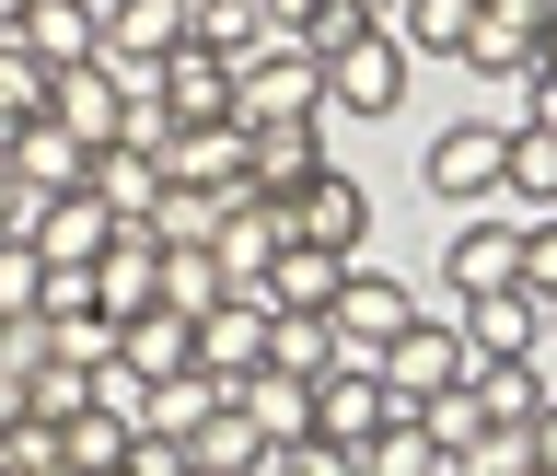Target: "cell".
Here are the masks:
<instances>
[{
	"label": "cell",
	"mask_w": 557,
	"mask_h": 476,
	"mask_svg": "<svg viewBox=\"0 0 557 476\" xmlns=\"http://www.w3.org/2000/svg\"><path fill=\"white\" fill-rule=\"evenodd\" d=\"M499 186H511V129L465 117V129L430 139V198H499Z\"/></svg>",
	"instance_id": "obj_7"
},
{
	"label": "cell",
	"mask_w": 557,
	"mask_h": 476,
	"mask_svg": "<svg viewBox=\"0 0 557 476\" xmlns=\"http://www.w3.org/2000/svg\"><path fill=\"white\" fill-rule=\"evenodd\" d=\"M557 0H476V35H465V70L487 82H534V47H546Z\"/></svg>",
	"instance_id": "obj_8"
},
{
	"label": "cell",
	"mask_w": 557,
	"mask_h": 476,
	"mask_svg": "<svg viewBox=\"0 0 557 476\" xmlns=\"http://www.w3.org/2000/svg\"><path fill=\"white\" fill-rule=\"evenodd\" d=\"M24 12H35V0H0V47H24Z\"/></svg>",
	"instance_id": "obj_45"
},
{
	"label": "cell",
	"mask_w": 557,
	"mask_h": 476,
	"mask_svg": "<svg viewBox=\"0 0 557 476\" xmlns=\"http://www.w3.org/2000/svg\"><path fill=\"white\" fill-rule=\"evenodd\" d=\"M35 209H47V198H35L24 174H12V151H0V244H24V233H35Z\"/></svg>",
	"instance_id": "obj_39"
},
{
	"label": "cell",
	"mask_w": 557,
	"mask_h": 476,
	"mask_svg": "<svg viewBox=\"0 0 557 476\" xmlns=\"http://www.w3.org/2000/svg\"><path fill=\"white\" fill-rule=\"evenodd\" d=\"M418 430L442 442V465H453V453H476V430H487V418H476V373H465V383H442V395L418 407Z\"/></svg>",
	"instance_id": "obj_33"
},
{
	"label": "cell",
	"mask_w": 557,
	"mask_h": 476,
	"mask_svg": "<svg viewBox=\"0 0 557 476\" xmlns=\"http://www.w3.org/2000/svg\"><path fill=\"white\" fill-rule=\"evenodd\" d=\"M94 303L116 314V326H139V314L163 303V233H151V221H128V233L104 244V268H94Z\"/></svg>",
	"instance_id": "obj_11"
},
{
	"label": "cell",
	"mask_w": 557,
	"mask_h": 476,
	"mask_svg": "<svg viewBox=\"0 0 557 476\" xmlns=\"http://www.w3.org/2000/svg\"><path fill=\"white\" fill-rule=\"evenodd\" d=\"M534 70H557V12H546V47H534Z\"/></svg>",
	"instance_id": "obj_46"
},
{
	"label": "cell",
	"mask_w": 557,
	"mask_h": 476,
	"mask_svg": "<svg viewBox=\"0 0 557 476\" xmlns=\"http://www.w3.org/2000/svg\"><path fill=\"white\" fill-rule=\"evenodd\" d=\"M360 476H453V465H442V442H430V430H383V442L360 453Z\"/></svg>",
	"instance_id": "obj_36"
},
{
	"label": "cell",
	"mask_w": 557,
	"mask_h": 476,
	"mask_svg": "<svg viewBox=\"0 0 557 476\" xmlns=\"http://www.w3.org/2000/svg\"><path fill=\"white\" fill-rule=\"evenodd\" d=\"M47 117H59L70 139H82V151H116V139H128V82H116V59H82V70H59V94H47Z\"/></svg>",
	"instance_id": "obj_5"
},
{
	"label": "cell",
	"mask_w": 557,
	"mask_h": 476,
	"mask_svg": "<svg viewBox=\"0 0 557 476\" xmlns=\"http://www.w3.org/2000/svg\"><path fill=\"white\" fill-rule=\"evenodd\" d=\"M546 326H557V303H546Z\"/></svg>",
	"instance_id": "obj_50"
},
{
	"label": "cell",
	"mask_w": 557,
	"mask_h": 476,
	"mask_svg": "<svg viewBox=\"0 0 557 476\" xmlns=\"http://www.w3.org/2000/svg\"><path fill=\"white\" fill-rule=\"evenodd\" d=\"M395 94H407V47L395 35H360L348 59H325V105H348V117H395Z\"/></svg>",
	"instance_id": "obj_9"
},
{
	"label": "cell",
	"mask_w": 557,
	"mask_h": 476,
	"mask_svg": "<svg viewBox=\"0 0 557 476\" xmlns=\"http://www.w3.org/2000/svg\"><path fill=\"white\" fill-rule=\"evenodd\" d=\"M372 373H383V407H395V430H418V407H430L442 383H465L476 361H465V326H430V314H418V326L383 349Z\"/></svg>",
	"instance_id": "obj_1"
},
{
	"label": "cell",
	"mask_w": 557,
	"mask_h": 476,
	"mask_svg": "<svg viewBox=\"0 0 557 476\" xmlns=\"http://www.w3.org/2000/svg\"><path fill=\"white\" fill-rule=\"evenodd\" d=\"M325 105V70L302 59V47H256V59H233V129H290V117H313Z\"/></svg>",
	"instance_id": "obj_2"
},
{
	"label": "cell",
	"mask_w": 557,
	"mask_h": 476,
	"mask_svg": "<svg viewBox=\"0 0 557 476\" xmlns=\"http://www.w3.org/2000/svg\"><path fill=\"white\" fill-rule=\"evenodd\" d=\"M383 430H395V407H383V373H372V361H337V373L313 383V442L372 453Z\"/></svg>",
	"instance_id": "obj_4"
},
{
	"label": "cell",
	"mask_w": 557,
	"mask_h": 476,
	"mask_svg": "<svg viewBox=\"0 0 557 476\" xmlns=\"http://www.w3.org/2000/svg\"><path fill=\"white\" fill-rule=\"evenodd\" d=\"M59 442H70V476H128V442H139V418H128V407H82V418L59 430Z\"/></svg>",
	"instance_id": "obj_26"
},
{
	"label": "cell",
	"mask_w": 557,
	"mask_h": 476,
	"mask_svg": "<svg viewBox=\"0 0 557 476\" xmlns=\"http://www.w3.org/2000/svg\"><path fill=\"white\" fill-rule=\"evenodd\" d=\"M82 198H104L116 221H151V209H163V163H151L139 139H116V151H94V186H82Z\"/></svg>",
	"instance_id": "obj_19"
},
{
	"label": "cell",
	"mask_w": 557,
	"mask_h": 476,
	"mask_svg": "<svg viewBox=\"0 0 557 476\" xmlns=\"http://www.w3.org/2000/svg\"><path fill=\"white\" fill-rule=\"evenodd\" d=\"M534 129H557V70H534Z\"/></svg>",
	"instance_id": "obj_44"
},
{
	"label": "cell",
	"mask_w": 557,
	"mask_h": 476,
	"mask_svg": "<svg viewBox=\"0 0 557 476\" xmlns=\"http://www.w3.org/2000/svg\"><path fill=\"white\" fill-rule=\"evenodd\" d=\"M233 198H244V186H163V209H151V233H163V244H221Z\"/></svg>",
	"instance_id": "obj_28"
},
{
	"label": "cell",
	"mask_w": 557,
	"mask_h": 476,
	"mask_svg": "<svg viewBox=\"0 0 557 476\" xmlns=\"http://www.w3.org/2000/svg\"><path fill=\"white\" fill-rule=\"evenodd\" d=\"M522 291L557 303V209H546V221H522Z\"/></svg>",
	"instance_id": "obj_38"
},
{
	"label": "cell",
	"mask_w": 557,
	"mask_h": 476,
	"mask_svg": "<svg viewBox=\"0 0 557 476\" xmlns=\"http://www.w3.org/2000/svg\"><path fill=\"white\" fill-rule=\"evenodd\" d=\"M186 465H198V476H256V465H268V430H256V418H244L233 395H221V407L198 418V442H186Z\"/></svg>",
	"instance_id": "obj_22"
},
{
	"label": "cell",
	"mask_w": 557,
	"mask_h": 476,
	"mask_svg": "<svg viewBox=\"0 0 557 476\" xmlns=\"http://www.w3.org/2000/svg\"><path fill=\"white\" fill-rule=\"evenodd\" d=\"M534 338H546V303L534 291H476L465 303V349L476 361H534Z\"/></svg>",
	"instance_id": "obj_18"
},
{
	"label": "cell",
	"mask_w": 557,
	"mask_h": 476,
	"mask_svg": "<svg viewBox=\"0 0 557 476\" xmlns=\"http://www.w3.org/2000/svg\"><path fill=\"white\" fill-rule=\"evenodd\" d=\"M116 233H128V221H116L104 198H47L24 244L47 256V268H104V244H116Z\"/></svg>",
	"instance_id": "obj_12"
},
{
	"label": "cell",
	"mask_w": 557,
	"mask_h": 476,
	"mask_svg": "<svg viewBox=\"0 0 557 476\" xmlns=\"http://www.w3.org/2000/svg\"><path fill=\"white\" fill-rule=\"evenodd\" d=\"M418 326V303H407V279H383V268H360L348 256V291H337V349L348 361H383V349Z\"/></svg>",
	"instance_id": "obj_6"
},
{
	"label": "cell",
	"mask_w": 557,
	"mask_h": 476,
	"mask_svg": "<svg viewBox=\"0 0 557 476\" xmlns=\"http://www.w3.org/2000/svg\"><path fill=\"white\" fill-rule=\"evenodd\" d=\"M325 174V151H313V117H290V129H256V186L268 198H290V186H313Z\"/></svg>",
	"instance_id": "obj_29"
},
{
	"label": "cell",
	"mask_w": 557,
	"mask_h": 476,
	"mask_svg": "<svg viewBox=\"0 0 557 476\" xmlns=\"http://www.w3.org/2000/svg\"><path fill=\"white\" fill-rule=\"evenodd\" d=\"M278 476H360V453H337V442H278Z\"/></svg>",
	"instance_id": "obj_40"
},
{
	"label": "cell",
	"mask_w": 557,
	"mask_h": 476,
	"mask_svg": "<svg viewBox=\"0 0 557 476\" xmlns=\"http://www.w3.org/2000/svg\"><path fill=\"white\" fill-rule=\"evenodd\" d=\"M268 338H278L268 303H221V314H198V373H221V383L268 373Z\"/></svg>",
	"instance_id": "obj_15"
},
{
	"label": "cell",
	"mask_w": 557,
	"mask_h": 476,
	"mask_svg": "<svg viewBox=\"0 0 557 476\" xmlns=\"http://www.w3.org/2000/svg\"><path fill=\"white\" fill-rule=\"evenodd\" d=\"M256 476H278V453H268V465H256Z\"/></svg>",
	"instance_id": "obj_49"
},
{
	"label": "cell",
	"mask_w": 557,
	"mask_h": 476,
	"mask_svg": "<svg viewBox=\"0 0 557 476\" xmlns=\"http://www.w3.org/2000/svg\"><path fill=\"white\" fill-rule=\"evenodd\" d=\"M0 314H47V256L35 244H0Z\"/></svg>",
	"instance_id": "obj_37"
},
{
	"label": "cell",
	"mask_w": 557,
	"mask_h": 476,
	"mask_svg": "<svg viewBox=\"0 0 557 476\" xmlns=\"http://www.w3.org/2000/svg\"><path fill=\"white\" fill-rule=\"evenodd\" d=\"M0 151H12V174H24L35 198H82V186H94V151H82L59 117H35V129H24V139H0Z\"/></svg>",
	"instance_id": "obj_17"
},
{
	"label": "cell",
	"mask_w": 557,
	"mask_h": 476,
	"mask_svg": "<svg viewBox=\"0 0 557 476\" xmlns=\"http://www.w3.org/2000/svg\"><path fill=\"white\" fill-rule=\"evenodd\" d=\"M522 442H534V465L557 476V395H546V407H534V430H522Z\"/></svg>",
	"instance_id": "obj_42"
},
{
	"label": "cell",
	"mask_w": 557,
	"mask_h": 476,
	"mask_svg": "<svg viewBox=\"0 0 557 476\" xmlns=\"http://www.w3.org/2000/svg\"><path fill=\"white\" fill-rule=\"evenodd\" d=\"M360 12H372V24H395V0H360Z\"/></svg>",
	"instance_id": "obj_47"
},
{
	"label": "cell",
	"mask_w": 557,
	"mask_h": 476,
	"mask_svg": "<svg viewBox=\"0 0 557 476\" xmlns=\"http://www.w3.org/2000/svg\"><path fill=\"white\" fill-rule=\"evenodd\" d=\"M12 326H24V314H0V338H12Z\"/></svg>",
	"instance_id": "obj_48"
},
{
	"label": "cell",
	"mask_w": 557,
	"mask_h": 476,
	"mask_svg": "<svg viewBox=\"0 0 557 476\" xmlns=\"http://www.w3.org/2000/svg\"><path fill=\"white\" fill-rule=\"evenodd\" d=\"M534 476H546V465H534Z\"/></svg>",
	"instance_id": "obj_51"
},
{
	"label": "cell",
	"mask_w": 557,
	"mask_h": 476,
	"mask_svg": "<svg viewBox=\"0 0 557 476\" xmlns=\"http://www.w3.org/2000/svg\"><path fill=\"white\" fill-rule=\"evenodd\" d=\"M47 94H59V70L35 59V47H0V139H24L47 117Z\"/></svg>",
	"instance_id": "obj_30"
},
{
	"label": "cell",
	"mask_w": 557,
	"mask_h": 476,
	"mask_svg": "<svg viewBox=\"0 0 557 476\" xmlns=\"http://www.w3.org/2000/svg\"><path fill=\"white\" fill-rule=\"evenodd\" d=\"M499 198H546L557 209V129H534V117L511 129V186H499Z\"/></svg>",
	"instance_id": "obj_34"
},
{
	"label": "cell",
	"mask_w": 557,
	"mask_h": 476,
	"mask_svg": "<svg viewBox=\"0 0 557 476\" xmlns=\"http://www.w3.org/2000/svg\"><path fill=\"white\" fill-rule=\"evenodd\" d=\"M360 35H372V12H360V0H325V12H313L302 35H290V47H302V59L325 70V59H348V47H360Z\"/></svg>",
	"instance_id": "obj_35"
},
{
	"label": "cell",
	"mask_w": 557,
	"mask_h": 476,
	"mask_svg": "<svg viewBox=\"0 0 557 476\" xmlns=\"http://www.w3.org/2000/svg\"><path fill=\"white\" fill-rule=\"evenodd\" d=\"M24 407L47 418V430H70V418L104 407V395H94V373H70V361H35V373H24Z\"/></svg>",
	"instance_id": "obj_32"
},
{
	"label": "cell",
	"mask_w": 557,
	"mask_h": 476,
	"mask_svg": "<svg viewBox=\"0 0 557 476\" xmlns=\"http://www.w3.org/2000/svg\"><path fill=\"white\" fill-rule=\"evenodd\" d=\"M163 303L174 314H221V303H233V279H221L209 244H163Z\"/></svg>",
	"instance_id": "obj_31"
},
{
	"label": "cell",
	"mask_w": 557,
	"mask_h": 476,
	"mask_svg": "<svg viewBox=\"0 0 557 476\" xmlns=\"http://www.w3.org/2000/svg\"><path fill=\"white\" fill-rule=\"evenodd\" d=\"M151 117H163V129H221V117H233V59L186 35V47L151 70Z\"/></svg>",
	"instance_id": "obj_3"
},
{
	"label": "cell",
	"mask_w": 557,
	"mask_h": 476,
	"mask_svg": "<svg viewBox=\"0 0 557 476\" xmlns=\"http://www.w3.org/2000/svg\"><path fill=\"white\" fill-rule=\"evenodd\" d=\"M233 407L268 430V453H278V442H313V383H290V373H244Z\"/></svg>",
	"instance_id": "obj_21"
},
{
	"label": "cell",
	"mask_w": 557,
	"mask_h": 476,
	"mask_svg": "<svg viewBox=\"0 0 557 476\" xmlns=\"http://www.w3.org/2000/svg\"><path fill=\"white\" fill-rule=\"evenodd\" d=\"M116 361H128V383H139V395H151V383H186V373H198V314L151 303L139 326H116Z\"/></svg>",
	"instance_id": "obj_10"
},
{
	"label": "cell",
	"mask_w": 557,
	"mask_h": 476,
	"mask_svg": "<svg viewBox=\"0 0 557 476\" xmlns=\"http://www.w3.org/2000/svg\"><path fill=\"white\" fill-rule=\"evenodd\" d=\"M221 395H233V383H221V373H186V383H151V395H139V430H163V442H198V418L221 407Z\"/></svg>",
	"instance_id": "obj_27"
},
{
	"label": "cell",
	"mask_w": 557,
	"mask_h": 476,
	"mask_svg": "<svg viewBox=\"0 0 557 476\" xmlns=\"http://www.w3.org/2000/svg\"><path fill=\"white\" fill-rule=\"evenodd\" d=\"M128 476H198V465H186V442H163V430H139V442H128Z\"/></svg>",
	"instance_id": "obj_41"
},
{
	"label": "cell",
	"mask_w": 557,
	"mask_h": 476,
	"mask_svg": "<svg viewBox=\"0 0 557 476\" xmlns=\"http://www.w3.org/2000/svg\"><path fill=\"white\" fill-rule=\"evenodd\" d=\"M546 395H557V383L534 373V361H476V418H487V430H534Z\"/></svg>",
	"instance_id": "obj_24"
},
{
	"label": "cell",
	"mask_w": 557,
	"mask_h": 476,
	"mask_svg": "<svg viewBox=\"0 0 557 476\" xmlns=\"http://www.w3.org/2000/svg\"><path fill=\"white\" fill-rule=\"evenodd\" d=\"M442 279L476 303V291H522V233L511 221H465V233L442 244Z\"/></svg>",
	"instance_id": "obj_16"
},
{
	"label": "cell",
	"mask_w": 557,
	"mask_h": 476,
	"mask_svg": "<svg viewBox=\"0 0 557 476\" xmlns=\"http://www.w3.org/2000/svg\"><path fill=\"white\" fill-rule=\"evenodd\" d=\"M395 47L407 59H465V35H476V0H395Z\"/></svg>",
	"instance_id": "obj_23"
},
{
	"label": "cell",
	"mask_w": 557,
	"mask_h": 476,
	"mask_svg": "<svg viewBox=\"0 0 557 476\" xmlns=\"http://www.w3.org/2000/svg\"><path fill=\"white\" fill-rule=\"evenodd\" d=\"M337 291H348V256H325V244H278V268L256 279L268 314H337Z\"/></svg>",
	"instance_id": "obj_14"
},
{
	"label": "cell",
	"mask_w": 557,
	"mask_h": 476,
	"mask_svg": "<svg viewBox=\"0 0 557 476\" xmlns=\"http://www.w3.org/2000/svg\"><path fill=\"white\" fill-rule=\"evenodd\" d=\"M360 221H372V198L348 186L337 163L313 174V186H290V244H325V256H360Z\"/></svg>",
	"instance_id": "obj_13"
},
{
	"label": "cell",
	"mask_w": 557,
	"mask_h": 476,
	"mask_svg": "<svg viewBox=\"0 0 557 476\" xmlns=\"http://www.w3.org/2000/svg\"><path fill=\"white\" fill-rule=\"evenodd\" d=\"M348 349H337V314H278V338H268V373H290V383H325Z\"/></svg>",
	"instance_id": "obj_25"
},
{
	"label": "cell",
	"mask_w": 557,
	"mask_h": 476,
	"mask_svg": "<svg viewBox=\"0 0 557 476\" xmlns=\"http://www.w3.org/2000/svg\"><path fill=\"white\" fill-rule=\"evenodd\" d=\"M24 47L47 70H82V59H104V12H82V0H35V12H24Z\"/></svg>",
	"instance_id": "obj_20"
},
{
	"label": "cell",
	"mask_w": 557,
	"mask_h": 476,
	"mask_svg": "<svg viewBox=\"0 0 557 476\" xmlns=\"http://www.w3.org/2000/svg\"><path fill=\"white\" fill-rule=\"evenodd\" d=\"M24 418H35V407H24V373L0 361V430H24Z\"/></svg>",
	"instance_id": "obj_43"
}]
</instances>
